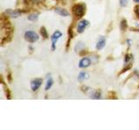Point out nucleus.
Returning a JSON list of instances; mask_svg holds the SVG:
<instances>
[{
  "label": "nucleus",
  "instance_id": "nucleus-1",
  "mask_svg": "<svg viewBox=\"0 0 139 130\" xmlns=\"http://www.w3.org/2000/svg\"><path fill=\"white\" fill-rule=\"evenodd\" d=\"M72 11H73V13L76 17L80 18H82L84 13H85V5L83 4H76V5H74Z\"/></svg>",
  "mask_w": 139,
  "mask_h": 130
},
{
  "label": "nucleus",
  "instance_id": "nucleus-2",
  "mask_svg": "<svg viewBox=\"0 0 139 130\" xmlns=\"http://www.w3.org/2000/svg\"><path fill=\"white\" fill-rule=\"evenodd\" d=\"M24 38L26 41L30 43H35L38 40L39 37L38 35L34 31H26L24 34Z\"/></svg>",
  "mask_w": 139,
  "mask_h": 130
},
{
  "label": "nucleus",
  "instance_id": "nucleus-3",
  "mask_svg": "<svg viewBox=\"0 0 139 130\" xmlns=\"http://www.w3.org/2000/svg\"><path fill=\"white\" fill-rule=\"evenodd\" d=\"M42 83H43V80L38 78V79H35L33 81H31L30 83V87H31V89L33 91H37L38 88H40V86L42 85Z\"/></svg>",
  "mask_w": 139,
  "mask_h": 130
},
{
  "label": "nucleus",
  "instance_id": "nucleus-4",
  "mask_svg": "<svg viewBox=\"0 0 139 130\" xmlns=\"http://www.w3.org/2000/svg\"><path fill=\"white\" fill-rule=\"evenodd\" d=\"M62 37V33L58 30H57L56 32H54L53 35L51 37V41H52V50L56 49V43H57V40Z\"/></svg>",
  "mask_w": 139,
  "mask_h": 130
},
{
  "label": "nucleus",
  "instance_id": "nucleus-5",
  "mask_svg": "<svg viewBox=\"0 0 139 130\" xmlns=\"http://www.w3.org/2000/svg\"><path fill=\"white\" fill-rule=\"evenodd\" d=\"M88 24H89V22H88L87 20H83V21H81L80 23H78V25H77V32H78V33L84 32L85 28L88 26Z\"/></svg>",
  "mask_w": 139,
  "mask_h": 130
},
{
  "label": "nucleus",
  "instance_id": "nucleus-6",
  "mask_svg": "<svg viewBox=\"0 0 139 130\" xmlns=\"http://www.w3.org/2000/svg\"><path fill=\"white\" fill-rule=\"evenodd\" d=\"M91 61L90 58H87V57L83 58V59L79 62V67L82 68V69H84V68H87L91 65Z\"/></svg>",
  "mask_w": 139,
  "mask_h": 130
},
{
  "label": "nucleus",
  "instance_id": "nucleus-7",
  "mask_svg": "<svg viewBox=\"0 0 139 130\" xmlns=\"http://www.w3.org/2000/svg\"><path fill=\"white\" fill-rule=\"evenodd\" d=\"M5 14L8 15L10 17H12V18H18L21 15V12L18 11H12V10H7L5 11Z\"/></svg>",
  "mask_w": 139,
  "mask_h": 130
},
{
  "label": "nucleus",
  "instance_id": "nucleus-8",
  "mask_svg": "<svg viewBox=\"0 0 139 130\" xmlns=\"http://www.w3.org/2000/svg\"><path fill=\"white\" fill-rule=\"evenodd\" d=\"M104 46H105V38L100 37V39L96 43V49H102Z\"/></svg>",
  "mask_w": 139,
  "mask_h": 130
},
{
  "label": "nucleus",
  "instance_id": "nucleus-9",
  "mask_svg": "<svg viewBox=\"0 0 139 130\" xmlns=\"http://www.w3.org/2000/svg\"><path fill=\"white\" fill-rule=\"evenodd\" d=\"M55 11L57 13V14H59L60 16H63V17H67L69 16V12H68L66 10L64 9H62V8H56L55 9Z\"/></svg>",
  "mask_w": 139,
  "mask_h": 130
},
{
  "label": "nucleus",
  "instance_id": "nucleus-10",
  "mask_svg": "<svg viewBox=\"0 0 139 130\" xmlns=\"http://www.w3.org/2000/svg\"><path fill=\"white\" fill-rule=\"evenodd\" d=\"M89 78V74L87 72H81L80 74L78 75V81L79 82H84V80H87Z\"/></svg>",
  "mask_w": 139,
  "mask_h": 130
},
{
  "label": "nucleus",
  "instance_id": "nucleus-11",
  "mask_svg": "<svg viewBox=\"0 0 139 130\" xmlns=\"http://www.w3.org/2000/svg\"><path fill=\"white\" fill-rule=\"evenodd\" d=\"M53 85V79L51 77H50L48 80H47V83H46V86H45V90H49L51 86Z\"/></svg>",
  "mask_w": 139,
  "mask_h": 130
},
{
  "label": "nucleus",
  "instance_id": "nucleus-12",
  "mask_svg": "<svg viewBox=\"0 0 139 130\" xmlns=\"http://www.w3.org/2000/svg\"><path fill=\"white\" fill-rule=\"evenodd\" d=\"M38 18V13H34V14H31L30 16H28V19L30 20V21H36Z\"/></svg>",
  "mask_w": 139,
  "mask_h": 130
},
{
  "label": "nucleus",
  "instance_id": "nucleus-13",
  "mask_svg": "<svg viewBox=\"0 0 139 130\" xmlns=\"http://www.w3.org/2000/svg\"><path fill=\"white\" fill-rule=\"evenodd\" d=\"M40 32H41L42 37H44L45 38H47V37H48V33H47V30H45V27H42L41 30H40Z\"/></svg>",
  "mask_w": 139,
  "mask_h": 130
},
{
  "label": "nucleus",
  "instance_id": "nucleus-14",
  "mask_svg": "<svg viewBox=\"0 0 139 130\" xmlns=\"http://www.w3.org/2000/svg\"><path fill=\"white\" fill-rule=\"evenodd\" d=\"M100 96H101V94H100V92L97 91L93 92V95H91V97L93 99H99Z\"/></svg>",
  "mask_w": 139,
  "mask_h": 130
},
{
  "label": "nucleus",
  "instance_id": "nucleus-15",
  "mask_svg": "<svg viewBox=\"0 0 139 130\" xmlns=\"http://www.w3.org/2000/svg\"><path fill=\"white\" fill-rule=\"evenodd\" d=\"M120 28H121L122 30H124L125 29L127 28V22H126V20L123 19V21L121 22V26H120Z\"/></svg>",
  "mask_w": 139,
  "mask_h": 130
},
{
  "label": "nucleus",
  "instance_id": "nucleus-16",
  "mask_svg": "<svg viewBox=\"0 0 139 130\" xmlns=\"http://www.w3.org/2000/svg\"><path fill=\"white\" fill-rule=\"evenodd\" d=\"M119 2H120V5L123 6V7H125L128 4L129 0H119Z\"/></svg>",
  "mask_w": 139,
  "mask_h": 130
},
{
  "label": "nucleus",
  "instance_id": "nucleus-17",
  "mask_svg": "<svg viewBox=\"0 0 139 130\" xmlns=\"http://www.w3.org/2000/svg\"><path fill=\"white\" fill-rule=\"evenodd\" d=\"M134 11H135L136 15H137V16L139 18V5L136 6V7H135V9H134Z\"/></svg>",
  "mask_w": 139,
  "mask_h": 130
},
{
  "label": "nucleus",
  "instance_id": "nucleus-18",
  "mask_svg": "<svg viewBox=\"0 0 139 130\" xmlns=\"http://www.w3.org/2000/svg\"><path fill=\"white\" fill-rule=\"evenodd\" d=\"M32 1H33V3H41L45 0H32Z\"/></svg>",
  "mask_w": 139,
  "mask_h": 130
},
{
  "label": "nucleus",
  "instance_id": "nucleus-19",
  "mask_svg": "<svg viewBox=\"0 0 139 130\" xmlns=\"http://www.w3.org/2000/svg\"><path fill=\"white\" fill-rule=\"evenodd\" d=\"M134 1H135L136 3H139V0H134Z\"/></svg>",
  "mask_w": 139,
  "mask_h": 130
}]
</instances>
